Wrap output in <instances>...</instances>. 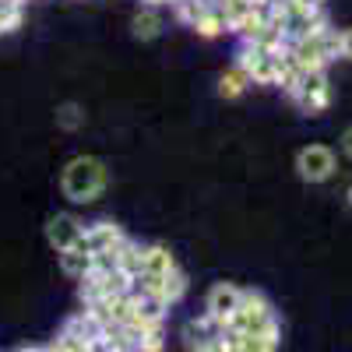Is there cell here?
Listing matches in <instances>:
<instances>
[{"mask_svg": "<svg viewBox=\"0 0 352 352\" xmlns=\"http://www.w3.org/2000/svg\"><path fill=\"white\" fill-rule=\"evenodd\" d=\"M127 240V232L116 226V222H109V219H99V222H88L85 226V243L92 247V254H99V250H116Z\"/></svg>", "mask_w": 352, "mask_h": 352, "instance_id": "9", "label": "cell"}, {"mask_svg": "<svg viewBox=\"0 0 352 352\" xmlns=\"http://www.w3.org/2000/svg\"><path fill=\"white\" fill-rule=\"evenodd\" d=\"M282 50H285V46H282ZM282 50H268V46H257V43H243L240 53H236V67L247 74L250 85H275Z\"/></svg>", "mask_w": 352, "mask_h": 352, "instance_id": "5", "label": "cell"}, {"mask_svg": "<svg viewBox=\"0 0 352 352\" xmlns=\"http://www.w3.org/2000/svg\"><path fill=\"white\" fill-rule=\"evenodd\" d=\"M131 32H134V39H141V43L159 39V36H162V14H159L155 8L144 4V8L131 18Z\"/></svg>", "mask_w": 352, "mask_h": 352, "instance_id": "13", "label": "cell"}, {"mask_svg": "<svg viewBox=\"0 0 352 352\" xmlns=\"http://www.w3.org/2000/svg\"><path fill=\"white\" fill-rule=\"evenodd\" d=\"M338 53H342V60H352V25L338 32Z\"/></svg>", "mask_w": 352, "mask_h": 352, "instance_id": "19", "label": "cell"}, {"mask_svg": "<svg viewBox=\"0 0 352 352\" xmlns=\"http://www.w3.org/2000/svg\"><path fill=\"white\" fill-rule=\"evenodd\" d=\"M247 88H250V81H247V74H243L236 64H232V67L219 78V96H222V99H240Z\"/></svg>", "mask_w": 352, "mask_h": 352, "instance_id": "16", "label": "cell"}, {"mask_svg": "<svg viewBox=\"0 0 352 352\" xmlns=\"http://www.w3.org/2000/svg\"><path fill=\"white\" fill-rule=\"evenodd\" d=\"M289 99L296 102L307 116H317L331 106V85H328V71H300L296 85H292Z\"/></svg>", "mask_w": 352, "mask_h": 352, "instance_id": "4", "label": "cell"}, {"mask_svg": "<svg viewBox=\"0 0 352 352\" xmlns=\"http://www.w3.org/2000/svg\"><path fill=\"white\" fill-rule=\"evenodd\" d=\"M226 342L232 352H278V338H268V335H240L226 328Z\"/></svg>", "mask_w": 352, "mask_h": 352, "instance_id": "14", "label": "cell"}, {"mask_svg": "<svg viewBox=\"0 0 352 352\" xmlns=\"http://www.w3.org/2000/svg\"><path fill=\"white\" fill-rule=\"evenodd\" d=\"M338 173V155L328 144H303L296 152V176L303 184H328Z\"/></svg>", "mask_w": 352, "mask_h": 352, "instance_id": "6", "label": "cell"}, {"mask_svg": "<svg viewBox=\"0 0 352 352\" xmlns=\"http://www.w3.org/2000/svg\"><path fill=\"white\" fill-rule=\"evenodd\" d=\"M81 124H85V109L78 102L56 106V127H60V131H78Z\"/></svg>", "mask_w": 352, "mask_h": 352, "instance_id": "18", "label": "cell"}, {"mask_svg": "<svg viewBox=\"0 0 352 352\" xmlns=\"http://www.w3.org/2000/svg\"><path fill=\"white\" fill-rule=\"evenodd\" d=\"M229 331H240V335H268V338H278L282 328H278V317H275V307L268 303V296L257 289H243V303L240 310L229 317Z\"/></svg>", "mask_w": 352, "mask_h": 352, "instance_id": "2", "label": "cell"}, {"mask_svg": "<svg viewBox=\"0 0 352 352\" xmlns=\"http://www.w3.org/2000/svg\"><path fill=\"white\" fill-rule=\"evenodd\" d=\"M219 335H226V324H222V320H215V317H208V314H201V317H194V320H187V324H184V345L190 352H197L204 342H212Z\"/></svg>", "mask_w": 352, "mask_h": 352, "instance_id": "10", "label": "cell"}, {"mask_svg": "<svg viewBox=\"0 0 352 352\" xmlns=\"http://www.w3.org/2000/svg\"><path fill=\"white\" fill-rule=\"evenodd\" d=\"M109 187V166L99 155H74L60 169V190L71 204H96Z\"/></svg>", "mask_w": 352, "mask_h": 352, "instance_id": "1", "label": "cell"}, {"mask_svg": "<svg viewBox=\"0 0 352 352\" xmlns=\"http://www.w3.org/2000/svg\"><path fill=\"white\" fill-rule=\"evenodd\" d=\"M345 197H349V208H352V184L345 187Z\"/></svg>", "mask_w": 352, "mask_h": 352, "instance_id": "25", "label": "cell"}, {"mask_svg": "<svg viewBox=\"0 0 352 352\" xmlns=\"http://www.w3.org/2000/svg\"><path fill=\"white\" fill-rule=\"evenodd\" d=\"M285 50L303 71H328V64L342 56L338 53V28L324 25V28H317V32L303 36V39L285 43Z\"/></svg>", "mask_w": 352, "mask_h": 352, "instance_id": "3", "label": "cell"}, {"mask_svg": "<svg viewBox=\"0 0 352 352\" xmlns=\"http://www.w3.org/2000/svg\"><path fill=\"white\" fill-rule=\"evenodd\" d=\"M50 352H88V349H92V342H85L81 335H74L67 324L60 328V331H56V338L46 345Z\"/></svg>", "mask_w": 352, "mask_h": 352, "instance_id": "17", "label": "cell"}, {"mask_svg": "<svg viewBox=\"0 0 352 352\" xmlns=\"http://www.w3.org/2000/svg\"><path fill=\"white\" fill-rule=\"evenodd\" d=\"M81 236H85V222H81L78 215H71V212H56V215L46 219V243H50L56 254L67 250V247H74Z\"/></svg>", "mask_w": 352, "mask_h": 352, "instance_id": "7", "label": "cell"}, {"mask_svg": "<svg viewBox=\"0 0 352 352\" xmlns=\"http://www.w3.org/2000/svg\"><path fill=\"white\" fill-rule=\"evenodd\" d=\"M18 352H50L46 345H25V349H18Z\"/></svg>", "mask_w": 352, "mask_h": 352, "instance_id": "23", "label": "cell"}, {"mask_svg": "<svg viewBox=\"0 0 352 352\" xmlns=\"http://www.w3.org/2000/svg\"><path fill=\"white\" fill-rule=\"evenodd\" d=\"M338 148H342V155H345V159H352V124L342 131V138H338Z\"/></svg>", "mask_w": 352, "mask_h": 352, "instance_id": "21", "label": "cell"}, {"mask_svg": "<svg viewBox=\"0 0 352 352\" xmlns=\"http://www.w3.org/2000/svg\"><path fill=\"white\" fill-rule=\"evenodd\" d=\"M173 268H176V261H173V254H169L162 243L141 247V275H155V278H162V275H169Z\"/></svg>", "mask_w": 352, "mask_h": 352, "instance_id": "12", "label": "cell"}, {"mask_svg": "<svg viewBox=\"0 0 352 352\" xmlns=\"http://www.w3.org/2000/svg\"><path fill=\"white\" fill-rule=\"evenodd\" d=\"M159 4H173V0H148V8H159Z\"/></svg>", "mask_w": 352, "mask_h": 352, "instance_id": "24", "label": "cell"}, {"mask_svg": "<svg viewBox=\"0 0 352 352\" xmlns=\"http://www.w3.org/2000/svg\"><path fill=\"white\" fill-rule=\"evenodd\" d=\"M296 4H303V8H324V0H296Z\"/></svg>", "mask_w": 352, "mask_h": 352, "instance_id": "22", "label": "cell"}, {"mask_svg": "<svg viewBox=\"0 0 352 352\" xmlns=\"http://www.w3.org/2000/svg\"><path fill=\"white\" fill-rule=\"evenodd\" d=\"M194 32L201 36V39H215V36H222V32H229V21H226V14L215 8V4H208L201 14H197V21L190 25Z\"/></svg>", "mask_w": 352, "mask_h": 352, "instance_id": "15", "label": "cell"}, {"mask_svg": "<svg viewBox=\"0 0 352 352\" xmlns=\"http://www.w3.org/2000/svg\"><path fill=\"white\" fill-rule=\"evenodd\" d=\"M243 303V289L240 285H232V282H215L208 289V300H204V314L222 320V324H229V317L240 310Z\"/></svg>", "mask_w": 352, "mask_h": 352, "instance_id": "8", "label": "cell"}, {"mask_svg": "<svg viewBox=\"0 0 352 352\" xmlns=\"http://www.w3.org/2000/svg\"><path fill=\"white\" fill-rule=\"evenodd\" d=\"M197 352H232L229 349V342H226V335H219V338H212V342H204Z\"/></svg>", "mask_w": 352, "mask_h": 352, "instance_id": "20", "label": "cell"}, {"mask_svg": "<svg viewBox=\"0 0 352 352\" xmlns=\"http://www.w3.org/2000/svg\"><path fill=\"white\" fill-rule=\"evenodd\" d=\"M56 257H60V272L67 275V278H85L88 272H92V261H96V254H92V247H88L85 243V236L74 243V247H67V250H60V254H56Z\"/></svg>", "mask_w": 352, "mask_h": 352, "instance_id": "11", "label": "cell"}]
</instances>
